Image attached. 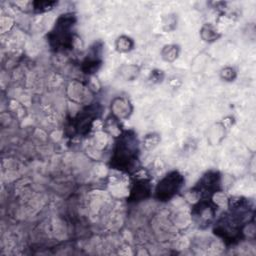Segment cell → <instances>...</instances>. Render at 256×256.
I'll list each match as a JSON object with an SVG mask.
<instances>
[{
	"label": "cell",
	"mask_w": 256,
	"mask_h": 256,
	"mask_svg": "<svg viewBox=\"0 0 256 256\" xmlns=\"http://www.w3.org/2000/svg\"><path fill=\"white\" fill-rule=\"evenodd\" d=\"M138 144L134 133L125 132L116 143L111 159L112 166L122 171H131L138 160Z\"/></svg>",
	"instance_id": "obj_1"
},
{
	"label": "cell",
	"mask_w": 256,
	"mask_h": 256,
	"mask_svg": "<svg viewBox=\"0 0 256 256\" xmlns=\"http://www.w3.org/2000/svg\"><path fill=\"white\" fill-rule=\"evenodd\" d=\"M75 23V18L71 14L62 15L54 30L49 34V42L52 48L56 51H64L71 49L73 46V32L72 28Z\"/></svg>",
	"instance_id": "obj_2"
},
{
	"label": "cell",
	"mask_w": 256,
	"mask_h": 256,
	"mask_svg": "<svg viewBox=\"0 0 256 256\" xmlns=\"http://www.w3.org/2000/svg\"><path fill=\"white\" fill-rule=\"evenodd\" d=\"M183 184V176L176 171L171 172L159 182L156 188V197L160 201H167L180 191Z\"/></svg>",
	"instance_id": "obj_3"
},
{
	"label": "cell",
	"mask_w": 256,
	"mask_h": 256,
	"mask_svg": "<svg viewBox=\"0 0 256 256\" xmlns=\"http://www.w3.org/2000/svg\"><path fill=\"white\" fill-rule=\"evenodd\" d=\"M216 213V207L207 199L200 201L193 209V219L200 227H207L213 221Z\"/></svg>",
	"instance_id": "obj_4"
},
{
	"label": "cell",
	"mask_w": 256,
	"mask_h": 256,
	"mask_svg": "<svg viewBox=\"0 0 256 256\" xmlns=\"http://www.w3.org/2000/svg\"><path fill=\"white\" fill-rule=\"evenodd\" d=\"M220 188V176L217 172L205 174L194 187L193 191L197 192L204 198H207L218 191Z\"/></svg>",
	"instance_id": "obj_5"
},
{
	"label": "cell",
	"mask_w": 256,
	"mask_h": 256,
	"mask_svg": "<svg viewBox=\"0 0 256 256\" xmlns=\"http://www.w3.org/2000/svg\"><path fill=\"white\" fill-rule=\"evenodd\" d=\"M99 109L97 105H92L89 108L83 110L80 114H78V116L73 121V126L75 127L74 129L76 130V132L81 134L86 133L91 128V124L94 121L93 119L97 117Z\"/></svg>",
	"instance_id": "obj_6"
},
{
	"label": "cell",
	"mask_w": 256,
	"mask_h": 256,
	"mask_svg": "<svg viewBox=\"0 0 256 256\" xmlns=\"http://www.w3.org/2000/svg\"><path fill=\"white\" fill-rule=\"evenodd\" d=\"M150 193L149 183L145 180H141L134 185L131 191V199L132 200H142L145 199Z\"/></svg>",
	"instance_id": "obj_7"
},
{
	"label": "cell",
	"mask_w": 256,
	"mask_h": 256,
	"mask_svg": "<svg viewBox=\"0 0 256 256\" xmlns=\"http://www.w3.org/2000/svg\"><path fill=\"white\" fill-rule=\"evenodd\" d=\"M35 9L38 10L39 12H42V11H46V10H49L52 5L55 4V2H44V1H38V2H35Z\"/></svg>",
	"instance_id": "obj_8"
}]
</instances>
